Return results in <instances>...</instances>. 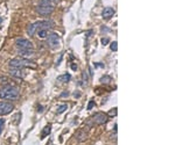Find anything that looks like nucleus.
<instances>
[{
	"instance_id": "nucleus-1",
	"label": "nucleus",
	"mask_w": 175,
	"mask_h": 145,
	"mask_svg": "<svg viewBox=\"0 0 175 145\" xmlns=\"http://www.w3.org/2000/svg\"><path fill=\"white\" fill-rule=\"evenodd\" d=\"M19 90L15 86H5L0 90V98L4 100H15L19 98Z\"/></svg>"
},
{
	"instance_id": "nucleus-2",
	"label": "nucleus",
	"mask_w": 175,
	"mask_h": 145,
	"mask_svg": "<svg viewBox=\"0 0 175 145\" xmlns=\"http://www.w3.org/2000/svg\"><path fill=\"white\" fill-rule=\"evenodd\" d=\"M11 67H18V69H23V67H32V69H36V65L34 62H31L26 58H14L10 62Z\"/></svg>"
},
{
	"instance_id": "nucleus-3",
	"label": "nucleus",
	"mask_w": 175,
	"mask_h": 145,
	"mask_svg": "<svg viewBox=\"0 0 175 145\" xmlns=\"http://www.w3.org/2000/svg\"><path fill=\"white\" fill-rule=\"evenodd\" d=\"M106 121H108V116L105 114H103V113H98V114L93 115L90 118L88 125L93 127L95 124H104V123H106Z\"/></svg>"
},
{
	"instance_id": "nucleus-4",
	"label": "nucleus",
	"mask_w": 175,
	"mask_h": 145,
	"mask_svg": "<svg viewBox=\"0 0 175 145\" xmlns=\"http://www.w3.org/2000/svg\"><path fill=\"white\" fill-rule=\"evenodd\" d=\"M15 45H16V48H18L19 50L32 49V47H33L32 42L29 41V40H27V38H18V40L15 41Z\"/></svg>"
},
{
	"instance_id": "nucleus-5",
	"label": "nucleus",
	"mask_w": 175,
	"mask_h": 145,
	"mask_svg": "<svg viewBox=\"0 0 175 145\" xmlns=\"http://www.w3.org/2000/svg\"><path fill=\"white\" fill-rule=\"evenodd\" d=\"M48 44L52 49H56L60 45V36L56 33H52L48 35Z\"/></svg>"
},
{
	"instance_id": "nucleus-6",
	"label": "nucleus",
	"mask_w": 175,
	"mask_h": 145,
	"mask_svg": "<svg viewBox=\"0 0 175 145\" xmlns=\"http://www.w3.org/2000/svg\"><path fill=\"white\" fill-rule=\"evenodd\" d=\"M36 27V30H41V29H48L54 27V22L52 20H43V21H37L34 23Z\"/></svg>"
},
{
	"instance_id": "nucleus-7",
	"label": "nucleus",
	"mask_w": 175,
	"mask_h": 145,
	"mask_svg": "<svg viewBox=\"0 0 175 145\" xmlns=\"http://www.w3.org/2000/svg\"><path fill=\"white\" fill-rule=\"evenodd\" d=\"M36 10H37V13H39L40 15L47 16V15H49V14L53 13L54 7H53V6H43V5H39L37 8H36Z\"/></svg>"
},
{
	"instance_id": "nucleus-8",
	"label": "nucleus",
	"mask_w": 175,
	"mask_h": 145,
	"mask_svg": "<svg viewBox=\"0 0 175 145\" xmlns=\"http://www.w3.org/2000/svg\"><path fill=\"white\" fill-rule=\"evenodd\" d=\"M13 104H8V102H0V115L2 116V115H7L10 114L12 110H13Z\"/></svg>"
},
{
	"instance_id": "nucleus-9",
	"label": "nucleus",
	"mask_w": 175,
	"mask_h": 145,
	"mask_svg": "<svg viewBox=\"0 0 175 145\" xmlns=\"http://www.w3.org/2000/svg\"><path fill=\"white\" fill-rule=\"evenodd\" d=\"M10 74H11L12 77H14V78H19V79H21V78H23V77L26 75V72H25L22 69L12 67L11 70H10Z\"/></svg>"
},
{
	"instance_id": "nucleus-10",
	"label": "nucleus",
	"mask_w": 175,
	"mask_h": 145,
	"mask_svg": "<svg viewBox=\"0 0 175 145\" xmlns=\"http://www.w3.org/2000/svg\"><path fill=\"white\" fill-rule=\"evenodd\" d=\"M113 14H114V10L113 8H111V7H106V8H104L103 10V13H102V16L104 18V19H110V18H112L113 16Z\"/></svg>"
},
{
	"instance_id": "nucleus-11",
	"label": "nucleus",
	"mask_w": 175,
	"mask_h": 145,
	"mask_svg": "<svg viewBox=\"0 0 175 145\" xmlns=\"http://www.w3.org/2000/svg\"><path fill=\"white\" fill-rule=\"evenodd\" d=\"M70 78H71V75H70L69 73H64V74L57 77V81H58V83H68V81L70 80Z\"/></svg>"
},
{
	"instance_id": "nucleus-12",
	"label": "nucleus",
	"mask_w": 175,
	"mask_h": 145,
	"mask_svg": "<svg viewBox=\"0 0 175 145\" xmlns=\"http://www.w3.org/2000/svg\"><path fill=\"white\" fill-rule=\"evenodd\" d=\"M19 53L21 55L22 57H31V56H33L35 52L32 49H23V50H19Z\"/></svg>"
},
{
	"instance_id": "nucleus-13",
	"label": "nucleus",
	"mask_w": 175,
	"mask_h": 145,
	"mask_svg": "<svg viewBox=\"0 0 175 145\" xmlns=\"http://www.w3.org/2000/svg\"><path fill=\"white\" fill-rule=\"evenodd\" d=\"M58 0H41L40 1V5H43V6H53L54 7L55 5L57 4Z\"/></svg>"
},
{
	"instance_id": "nucleus-14",
	"label": "nucleus",
	"mask_w": 175,
	"mask_h": 145,
	"mask_svg": "<svg viewBox=\"0 0 175 145\" xmlns=\"http://www.w3.org/2000/svg\"><path fill=\"white\" fill-rule=\"evenodd\" d=\"M27 33H28V35H29V36H33L34 34L36 33V27H35V24H34V23H32V24L28 27Z\"/></svg>"
},
{
	"instance_id": "nucleus-15",
	"label": "nucleus",
	"mask_w": 175,
	"mask_h": 145,
	"mask_svg": "<svg viewBox=\"0 0 175 145\" xmlns=\"http://www.w3.org/2000/svg\"><path fill=\"white\" fill-rule=\"evenodd\" d=\"M37 35L40 38H46L48 36V31H47V29H41V30L37 31Z\"/></svg>"
},
{
	"instance_id": "nucleus-16",
	"label": "nucleus",
	"mask_w": 175,
	"mask_h": 145,
	"mask_svg": "<svg viewBox=\"0 0 175 145\" xmlns=\"http://www.w3.org/2000/svg\"><path fill=\"white\" fill-rule=\"evenodd\" d=\"M50 130H52V127L50 125H47V127H44L43 131H42V137H46L47 135H49L50 134Z\"/></svg>"
},
{
	"instance_id": "nucleus-17",
	"label": "nucleus",
	"mask_w": 175,
	"mask_h": 145,
	"mask_svg": "<svg viewBox=\"0 0 175 145\" xmlns=\"http://www.w3.org/2000/svg\"><path fill=\"white\" fill-rule=\"evenodd\" d=\"M68 109V104H62V106H60L58 108H57V113L58 114H62L64 110H67Z\"/></svg>"
},
{
	"instance_id": "nucleus-18",
	"label": "nucleus",
	"mask_w": 175,
	"mask_h": 145,
	"mask_svg": "<svg viewBox=\"0 0 175 145\" xmlns=\"http://www.w3.org/2000/svg\"><path fill=\"white\" fill-rule=\"evenodd\" d=\"M88 79H89V78H88V73L84 71V72H83V85H84V86L88 84Z\"/></svg>"
},
{
	"instance_id": "nucleus-19",
	"label": "nucleus",
	"mask_w": 175,
	"mask_h": 145,
	"mask_svg": "<svg viewBox=\"0 0 175 145\" xmlns=\"http://www.w3.org/2000/svg\"><path fill=\"white\" fill-rule=\"evenodd\" d=\"M111 50L112 51H117V42H112L111 43Z\"/></svg>"
},
{
	"instance_id": "nucleus-20",
	"label": "nucleus",
	"mask_w": 175,
	"mask_h": 145,
	"mask_svg": "<svg viewBox=\"0 0 175 145\" xmlns=\"http://www.w3.org/2000/svg\"><path fill=\"white\" fill-rule=\"evenodd\" d=\"M117 114V108H113V109H111V112L109 113V115H111V116H113V115Z\"/></svg>"
},
{
	"instance_id": "nucleus-21",
	"label": "nucleus",
	"mask_w": 175,
	"mask_h": 145,
	"mask_svg": "<svg viewBox=\"0 0 175 145\" xmlns=\"http://www.w3.org/2000/svg\"><path fill=\"white\" fill-rule=\"evenodd\" d=\"M4 123H5V121H4L2 118H0V134H1V130H2V127H4Z\"/></svg>"
},
{
	"instance_id": "nucleus-22",
	"label": "nucleus",
	"mask_w": 175,
	"mask_h": 145,
	"mask_svg": "<svg viewBox=\"0 0 175 145\" xmlns=\"http://www.w3.org/2000/svg\"><path fill=\"white\" fill-rule=\"evenodd\" d=\"M108 43H109V38H108V37H106V38H102V44L105 45V44H108Z\"/></svg>"
},
{
	"instance_id": "nucleus-23",
	"label": "nucleus",
	"mask_w": 175,
	"mask_h": 145,
	"mask_svg": "<svg viewBox=\"0 0 175 145\" xmlns=\"http://www.w3.org/2000/svg\"><path fill=\"white\" fill-rule=\"evenodd\" d=\"M92 106H93V101H90V104H89V106H88V109H91Z\"/></svg>"
},
{
	"instance_id": "nucleus-24",
	"label": "nucleus",
	"mask_w": 175,
	"mask_h": 145,
	"mask_svg": "<svg viewBox=\"0 0 175 145\" xmlns=\"http://www.w3.org/2000/svg\"><path fill=\"white\" fill-rule=\"evenodd\" d=\"M67 95H69V93H68V92H64V93L61 94V96H67Z\"/></svg>"
},
{
	"instance_id": "nucleus-25",
	"label": "nucleus",
	"mask_w": 175,
	"mask_h": 145,
	"mask_svg": "<svg viewBox=\"0 0 175 145\" xmlns=\"http://www.w3.org/2000/svg\"><path fill=\"white\" fill-rule=\"evenodd\" d=\"M71 69H73V70H77V66L76 65H71Z\"/></svg>"
}]
</instances>
